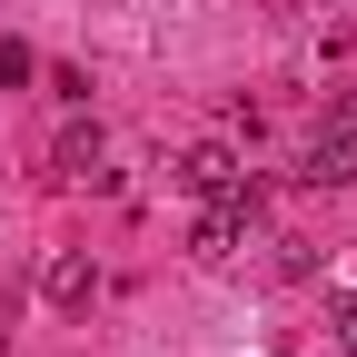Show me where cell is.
I'll return each instance as SVG.
<instances>
[{
  "mask_svg": "<svg viewBox=\"0 0 357 357\" xmlns=\"http://www.w3.org/2000/svg\"><path fill=\"white\" fill-rule=\"evenodd\" d=\"M40 298H50V307H89V298H100V268H89L79 248L40 258Z\"/></svg>",
  "mask_w": 357,
  "mask_h": 357,
  "instance_id": "277c9868",
  "label": "cell"
},
{
  "mask_svg": "<svg viewBox=\"0 0 357 357\" xmlns=\"http://www.w3.org/2000/svg\"><path fill=\"white\" fill-rule=\"evenodd\" d=\"M109 139H100V119H70L60 129V178H89V189H119V169H100Z\"/></svg>",
  "mask_w": 357,
  "mask_h": 357,
  "instance_id": "3957f363",
  "label": "cell"
},
{
  "mask_svg": "<svg viewBox=\"0 0 357 357\" xmlns=\"http://www.w3.org/2000/svg\"><path fill=\"white\" fill-rule=\"evenodd\" d=\"M169 178H178L189 199H238V189H248V169H238V149H229V139H189Z\"/></svg>",
  "mask_w": 357,
  "mask_h": 357,
  "instance_id": "6da1fadb",
  "label": "cell"
},
{
  "mask_svg": "<svg viewBox=\"0 0 357 357\" xmlns=\"http://www.w3.org/2000/svg\"><path fill=\"white\" fill-rule=\"evenodd\" d=\"M307 178L318 189H357V109H337L318 129V149H307Z\"/></svg>",
  "mask_w": 357,
  "mask_h": 357,
  "instance_id": "7a4b0ae2",
  "label": "cell"
},
{
  "mask_svg": "<svg viewBox=\"0 0 357 357\" xmlns=\"http://www.w3.org/2000/svg\"><path fill=\"white\" fill-rule=\"evenodd\" d=\"M328 328H337V347L357 357V288H337V298H328Z\"/></svg>",
  "mask_w": 357,
  "mask_h": 357,
  "instance_id": "5b68a950",
  "label": "cell"
}]
</instances>
